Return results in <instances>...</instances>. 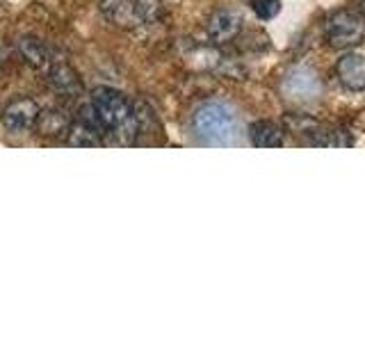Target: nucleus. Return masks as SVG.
Here are the masks:
<instances>
[{
  "label": "nucleus",
  "mask_w": 365,
  "mask_h": 342,
  "mask_svg": "<svg viewBox=\"0 0 365 342\" xmlns=\"http://www.w3.org/2000/svg\"><path fill=\"white\" fill-rule=\"evenodd\" d=\"M34 130H37L41 137L55 140V137L66 135L68 119H66V114L60 110H39V117H37V121H34Z\"/></svg>",
  "instance_id": "11"
},
{
  "label": "nucleus",
  "mask_w": 365,
  "mask_h": 342,
  "mask_svg": "<svg viewBox=\"0 0 365 342\" xmlns=\"http://www.w3.org/2000/svg\"><path fill=\"white\" fill-rule=\"evenodd\" d=\"M91 105H94L98 119L106 125V130L123 135L125 142H133L137 137V125L133 119V105L121 91L112 87H101L91 94Z\"/></svg>",
  "instance_id": "1"
},
{
  "label": "nucleus",
  "mask_w": 365,
  "mask_h": 342,
  "mask_svg": "<svg viewBox=\"0 0 365 342\" xmlns=\"http://www.w3.org/2000/svg\"><path fill=\"white\" fill-rule=\"evenodd\" d=\"M336 73L340 78L342 87L349 91H363L365 89V57L359 53L342 55L336 64Z\"/></svg>",
  "instance_id": "7"
},
{
  "label": "nucleus",
  "mask_w": 365,
  "mask_h": 342,
  "mask_svg": "<svg viewBox=\"0 0 365 342\" xmlns=\"http://www.w3.org/2000/svg\"><path fill=\"white\" fill-rule=\"evenodd\" d=\"M78 121L80 123H85V125H89V128H94L96 133H101L103 135V130H106V125H103V121L98 119V114H96V110H94V105H83L80 108V117H78Z\"/></svg>",
  "instance_id": "16"
},
{
  "label": "nucleus",
  "mask_w": 365,
  "mask_h": 342,
  "mask_svg": "<svg viewBox=\"0 0 365 342\" xmlns=\"http://www.w3.org/2000/svg\"><path fill=\"white\" fill-rule=\"evenodd\" d=\"M283 94L292 103H315L322 94V80L317 78L313 68H294L283 80Z\"/></svg>",
  "instance_id": "4"
},
{
  "label": "nucleus",
  "mask_w": 365,
  "mask_h": 342,
  "mask_svg": "<svg viewBox=\"0 0 365 342\" xmlns=\"http://www.w3.org/2000/svg\"><path fill=\"white\" fill-rule=\"evenodd\" d=\"M313 146H336V148H342V146H351L354 140L347 128H338V125H331V128H324V125H319V130L315 133L313 137Z\"/></svg>",
  "instance_id": "12"
},
{
  "label": "nucleus",
  "mask_w": 365,
  "mask_h": 342,
  "mask_svg": "<svg viewBox=\"0 0 365 342\" xmlns=\"http://www.w3.org/2000/svg\"><path fill=\"white\" fill-rule=\"evenodd\" d=\"M254 11L260 19H274L281 11V0H254Z\"/></svg>",
  "instance_id": "17"
},
{
  "label": "nucleus",
  "mask_w": 365,
  "mask_h": 342,
  "mask_svg": "<svg viewBox=\"0 0 365 342\" xmlns=\"http://www.w3.org/2000/svg\"><path fill=\"white\" fill-rule=\"evenodd\" d=\"M48 85L55 91H60V94H66V96H76V94H80V89H83L78 73L68 64H53L51 66Z\"/></svg>",
  "instance_id": "9"
},
{
  "label": "nucleus",
  "mask_w": 365,
  "mask_h": 342,
  "mask_svg": "<svg viewBox=\"0 0 365 342\" xmlns=\"http://www.w3.org/2000/svg\"><path fill=\"white\" fill-rule=\"evenodd\" d=\"M324 34L334 48H351L365 39V23L351 11H334L324 23Z\"/></svg>",
  "instance_id": "3"
},
{
  "label": "nucleus",
  "mask_w": 365,
  "mask_h": 342,
  "mask_svg": "<svg viewBox=\"0 0 365 342\" xmlns=\"http://www.w3.org/2000/svg\"><path fill=\"white\" fill-rule=\"evenodd\" d=\"M19 51L23 55V60H26L28 64H32L34 68H43L48 66V48L39 41V39H32V37H26L21 39L19 43Z\"/></svg>",
  "instance_id": "13"
},
{
  "label": "nucleus",
  "mask_w": 365,
  "mask_h": 342,
  "mask_svg": "<svg viewBox=\"0 0 365 342\" xmlns=\"http://www.w3.org/2000/svg\"><path fill=\"white\" fill-rule=\"evenodd\" d=\"M361 9H363V16H365V0H363V3H361Z\"/></svg>",
  "instance_id": "18"
},
{
  "label": "nucleus",
  "mask_w": 365,
  "mask_h": 342,
  "mask_svg": "<svg viewBox=\"0 0 365 342\" xmlns=\"http://www.w3.org/2000/svg\"><path fill=\"white\" fill-rule=\"evenodd\" d=\"M66 142L71 144V146H101L103 144V135L96 133L94 128H89V125L78 121L73 125H68Z\"/></svg>",
  "instance_id": "14"
},
{
  "label": "nucleus",
  "mask_w": 365,
  "mask_h": 342,
  "mask_svg": "<svg viewBox=\"0 0 365 342\" xmlns=\"http://www.w3.org/2000/svg\"><path fill=\"white\" fill-rule=\"evenodd\" d=\"M135 7L142 19V26L158 21L163 14V0H135Z\"/></svg>",
  "instance_id": "15"
},
{
  "label": "nucleus",
  "mask_w": 365,
  "mask_h": 342,
  "mask_svg": "<svg viewBox=\"0 0 365 342\" xmlns=\"http://www.w3.org/2000/svg\"><path fill=\"white\" fill-rule=\"evenodd\" d=\"M39 117V105L32 98H16L3 110V123L9 133H28Z\"/></svg>",
  "instance_id": "5"
},
{
  "label": "nucleus",
  "mask_w": 365,
  "mask_h": 342,
  "mask_svg": "<svg viewBox=\"0 0 365 342\" xmlns=\"http://www.w3.org/2000/svg\"><path fill=\"white\" fill-rule=\"evenodd\" d=\"M249 140L258 148H279L283 146V130L272 121H256L249 128Z\"/></svg>",
  "instance_id": "10"
},
{
  "label": "nucleus",
  "mask_w": 365,
  "mask_h": 342,
  "mask_svg": "<svg viewBox=\"0 0 365 342\" xmlns=\"http://www.w3.org/2000/svg\"><path fill=\"white\" fill-rule=\"evenodd\" d=\"M237 114L222 100H210L194 114V130L208 144H231L237 137Z\"/></svg>",
  "instance_id": "2"
},
{
  "label": "nucleus",
  "mask_w": 365,
  "mask_h": 342,
  "mask_svg": "<svg viewBox=\"0 0 365 342\" xmlns=\"http://www.w3.org/2000/svg\"><path fill=\"white\" fill-rule=\"evenodd\" d=\"M101 11L110 23H114V26H119V28L142 26L135 0H101Z\"/></svg>",
  "instance_id": "8"
},
{
  "label": "nucleus",
  "mask_w": 365,
  "mask_h": 342,
  "mask_svg": "<svg viewBox=\"0 0 365 342\" xmlns=\"http://www.w3.org/2000/svg\"><path fill=\"white\" fill-rule=\"evenodd\" d=\"M0 66H3V57H0Z\"/></svg>",
  "instance_id": "19"
},
{
  "label": "nucleus",
  "mask_w": 365,
  "mask_h": 342,
  "mask_svg": "<svg viewBox=\"0 0 365 342\" xmlns=\"http://www.w3.org/2000/svg\"><path fill=\"white\" fill-rule=\"evenodd\" d=\"M242 30V16L235 9H217L208 21V37L212 43L233 41Z\"/></svg>",
  "instance_id": "6"
}]
</instances>
